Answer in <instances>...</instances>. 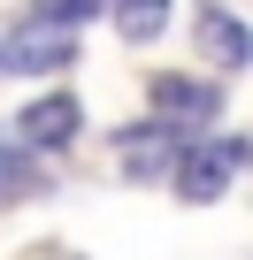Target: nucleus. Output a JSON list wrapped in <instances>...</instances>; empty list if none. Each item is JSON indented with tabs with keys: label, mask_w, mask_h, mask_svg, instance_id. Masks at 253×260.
Here are the masks:
<instances>
[{
	"label": "nucleus",
	"mask_w": 253,
	"mask_h": 260,
	"mask_svg": "<svg viewBox=\"0 0 253 260\" xmlns=\"http://www.w3.org/2000/svg\"><path fill=\"white\" fill-rule=\"evenodd\" d=\"M169 23V0H115V31L123 39H154Z\"/></svg>",
	"instance_id": "obj_7"
},
{
	"label": "nucleus",
	"mask_w": 253,
	"mask_h": 260,
	"mask_svg": "<svg viewBox=\"0 0 253 260\" xmlns=\"http://www.w3.org/2000/svg\"><path fill=\"white\" fill-rule=\"evenodd\" d=\"M8 176H16V161H8V146H0V184H8Z\"/></svg>",
	"instance_id": "obj_8"
},
{
	"label": "nucleus",
	"mask_w": 253,
	"mask_h": 260,
	"mask_svg": "<svg viewBox=\"0 0 253 260\" xmlns=\"http://www.w3.org/2000/svg\"><path fill=\"white\" fill-rule=\"evenodd\" d=\"M100 8H107V0H31V16H23V23H39V31H62V39H69V31H77V23H92Z\"/></svg>",
	"instance_id": "obj_6"
},
{
	"label": "nucleus",
	"mask_w": 253,
	"mask_h": 260,
	"mask_svg": "<svg viewBox=\"0 0 253 260\" xmlns=\"http://www.w3.org/2000/svg\"><path fill=\"white\" fill-rule=\"evenodd\" d=\"M16 130H23V138H31L39 153H62V146L77 138V130H85V107H77L69 92H46V100H31V107L16 115Z\"/></svg>",
	"instance_id": "obj_2"
},
{
	"label": "nucleus",
	"mask_w": 253,
	"mask_h": 260,
	"mask_svg": "<svg viewBox=\"0 0 253 260\" xmlns=\"http://www.w3.org/2000/svg\"><path fill=\"white\" fill-rule=\"evenodd\" d=\"M200 46L222 61V69H238L245 54H253V39H245V23L238 16H222V8H207V23H200Z\"/></svg>",
	"instance_id": "obj_5"
},
{
	"label": "nucleus",
	"mask_w": 253,
	"mask_h": 260,
	"mask_svg": "<svg viewBox=\"0 0 253 260\" xmlns=\"http://www.w3.org/2000/svg\"><path fill=\"white\" fill-rule=\"evenodd\" d=\"M238 161H245V146L238 138H200V146H184V161H177V191L192 199V207H207V199H222L230 191V176H238Z\"/></svg>",
	"instance_id": "obj_1"
},
{
	"label": "nucleus",
	"mask_w": 253,
	"mask_h": 260,
	"mask_svg": "<svg viewBox=\"0 0 253 260\" xmlns=\"http://www.w3.org/2000/svg\"><path fill=\"white\" fill-rule=\"evenodd\" d=\"M0 54H8L16 69H54V61H69V39H62V31H39V23H23L8 46H0Z\"/></svg>",
	"instance_id": "obj_4"
},
{
	"label": "nucleus",
	"mask_w": 253,
	"mask_h": 260,
	"mask_svg": "<svg viewBox=\"0 0 253 260\" xmlns=\"http://www.w3.org/2000/svg\"><path fill=\"white\" fill-rule=\"evenodd\" d=\"M154 115H177V122H200V115H215V84L207 77H154Z\"/></svg>",
	"instance_id": "obj_3"
}]
</instances>
